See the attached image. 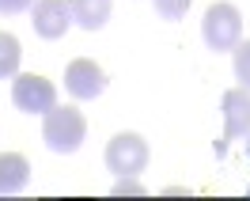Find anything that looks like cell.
I'll return each instance as SVG.
<instances>
[{
	"label": "cell",
	"instance_id": "1",
	"mask_svg": "<svg viewBox=\"0 0 250 201\" xmlns=\"http://www.w3.org/2000/svg\"><path fill=\"white\" fill-rule=\"evenodd\" d=\"M87 137V122L76 107H53L46 110V122H42V140H46L49 152L57 156H68L76 152L80 144Z\"/></svg>",
	"mask_w": 250,
	"mask_h": 201
},
{
	"label": "cell",
	"instance_id": "2",
	"mask_svg": "<svg viewBox=\"0 0 250 201\" xmlns=\"http://www.w3.org/2000/svg\"><path fill=\"white\" fill-rule=\"evenodd\" d=\"M201 34L205 42H208V49H216V53H224V49H235L239 46V38H243V19H239V8L235 4H212L208 12H205L201 19Z\"/></svg>",
	"mask_w": 250,
	"mask_h": 201
},
{
	"label": "cell",
	"instance_id": "3",
	"mask_svg": "<svg viewBox=\"0 0 250 201\" xmlns=\"http://www.w3.org/2000/svg\"><path fill=\"white\" fill-rule=\"evenodd\" d=\"M220 110H224V140L216 144V156L224 159L231 140L250 137V88H231V91H224Z\"/></svg>",
	"mask_w": 250,
	"mask_h": 201
},
{
	"label": "cell",
	"instance_id": "4",
	"mask_svg": "<svg viewBox=\"0 0 250 201\" xmlns=\"http://www.w3.org/2000/svg\"><path fill=\"white\" fill-rule=\"evenodd\" d=\"M144 163H148V144H144L141 133H118V137L106 144V167L114 171L118 179L141 175Z\"/></svg>",
	"mask_w": 250,
	"mask_h": 201
},
{
	"label": "cell",
	"instance_id": "5",
	"mask_svg": "<svg viewBox=\"0 0 250 201\" xmlns=\"http://www.w3.org/2000/svg\"><path fill=\"white\" fill-rule=\"evenodd\" d=\"M12 103L27 114H46V110L57 107V91L46 76H34V72H23V76L12 80Z\"/></svg>",
	"mask_w": 250,
	"mask_h": 201
},
{
	"label": "cell",
	"instance_id": "6",
	"mask_svg": "<svg viewBox=\"0 0 250 201\" xmlns=\"http://www.w3.org/2000/svg\"><path fill=\"white\" fill-rule=\"evenodd\" d=\"M34 34L46 38V42H57L68 23H72V12H68V0H34V12H31Z\"/></svg>",
	"mask_w": 250,
	"mask_h": 201
},
{
	"label": "cell",
	"instance_id": "7",
	"mask_svg": "<svg viewBox=\"0 0 250 201\" xmlns=\"http://www.w3.org/2000/svg\"><path fill=\"white\" fill-rule=\"evenodd\" d=\"M64 88H68L72 99H99L103 88H106V72H103L95 61L80 57V61H72L64 68Z\"/></svg>",
	"mask_w": 250,
	"mask_h": 201
},
{
	"label": "cell",
	"instance_id": "8",
	"mask_svg": "<svg viewBox=\"0 0 250 201\" xmlns=\"http://www.w3.org/2000/svg\"><path fill=\"white\" fill-rule=\"evenodd\" d=\"M27 179H31V163H27V156L0 152V198L19 194V190L27 186Z\"/></svg>",
	"mask_w": 250,
	"mask_h": 201
},
{
	"label": "cell",
	"instance_id": "9",
	"mask_svg": "<svg viewBox=\"0 0 250 201\" xmlns=\"http://www.w3.org/2000/svg\"><path fill=\"white\" fill-rule=\"evenodd\" d=\"M72 23H80L83 31H99L110 19V0H68Z\"/></svg>",
	"mask_w": 250,
	"mask_h": 201
},
{
	"label": "cell",
	"instance_id": "10",
	"mask_svg": "<svg viewBox=\"0 0 250 201\" xmlns=\"http://www.w3.org/2000/svg\"><path fill=\"white\" fill-rule=\"evenodd\" d=\"M19 57H23V49H19V38H16V34H8V31H0V80L16 76Z\"/></svg>",
	"mask_w": 250,
	"mask_h": 201
},
{
	"label": "cell",
	"instance_id": "11",
	"mask_svg": "<svg viewBox=\"0 0 250 201\" xmlns=\"http://www.w3.org/2000/svg\"><path fill=\"white\" fill-rule=\"evenodd\" d=\"M152 4H156L159 19H182L189 12V4H193V0H152Z\"/></svg>",
	"mask_w": 250,
	"mask_h": 201
},
{
	"label": "cell",
	"instance_id": "12",
	"mask_svg": "<svg viewBox=\"0 0 250 201\" xmlns=\"http://www.w3.org/2000/svg\"><path fill=\"white\" fill-rule=\"evenodd\" d=\"M235 76L243 80V88H250V42L235 46Z\"/></svg>",
	"mask_w": 250,
	"mask_h": 201
},
{
	"label": "cell",
	"instance_id": "13",
	"mask_svg": "<svg viewBox=\"0 0 250 201\" xmlns=\"http://www.w3.org/2000/svg\"><path fill=\"white\" fill-rule=\"evenodd\" d=\"M34 0H0V16H16V12H27Z\"/></svg>",
	"mask_w": 250,
	"mask_h": 201
},
{
	"label": "cell",
	"instance_id": "14",
	"mask_svg": "<svg viewBox=\"0 0 250 201\" xmlns=\"http://www.w3.org/2000/svg\"><path fill=\"white\" fill-rule=\"evenodd\" d=\"M114 194H144V186L133 182V175H129V179H122V182L114 186Z\"/></svg>",
	"mask_w": 250,
	"mask_h": 201
},
{
	"label": "cell",
	"instance_id": "15",
	"mask_svg": "<svg viewBox=\"0 0 250 201\" xmlns=\"http://www.w3.org/2000/svg\"><path fill=\"white\" fill-rule=\"evenodd\" d=\"M247 159H250V140H247Z\"/></svg>",
	"mask_w": 250,
	"mask_h": 201
}]
</instances>
